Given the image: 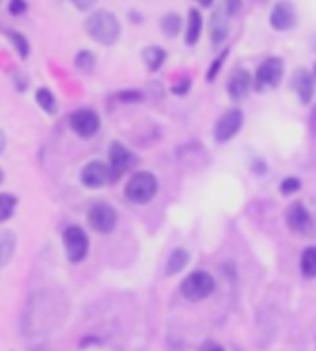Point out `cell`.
Segmentation results:
<instances>
[{"label":"cell","instance_id":"29","mask_svg":"<svg viewBox=\"0 0 316 351\" xmlns=\"http://www.w3.org/2000/svg\"><path fill=\"white\" fill-rule=\"evenodd\" d=\"M117 98L124 104H134V102H141L143 100V95L139 91H122L117 95Z\"/></svg>","mask_w":316,"mask_h":351},{"label":"cell","instance_id":"30","mask_svg":"<svg viewBox=\"0 0 316 351\" xmlns=\"http://www.w3.org/2000/svg\"><path fill=\"white\" fill-rule=\"evenodd\" d=\"M226 56H228V50H224V52H222V54H220L219 58L215 60L213 65L209 67V73H207V80H209V82L217 78V74H219V71H220V65H222V61H224Z\"/></svg>","mask_w":316,"mask_h":351},{"label":"cell","instance_id":"33","mask_svg":"<svg viewBox=\"0 0 316 351\" xmlns=\"http://www.w3.org/2000/svg\"><path fill=\"white\" fill-rule=\"evenodd\" d=\"M200 351H224V348L219 344H206Z\"/></svg>","mask_w":316,"mask_h":351},{"label":"cell","instance_id":"35","mask_svg":"<svg viewBox=\"0 0 316 351\" xmlns=\"http://www.w3.org/2000/svg\"><path fill=\"white\" fill-rule=\"evenodd\" d=\"M198 2H200V4L204 8H209V6H211V4H213V0H198Z\"/></svg>","mask_w":316,"mask_h":351},{"label":"cell","instance_id":"15","mask_svg":"<svg viewBox=\"0 0 316 351\" xmlns=\"http://www.w3.org/2000/svg\"><path fill=\"white\" fill-rule=\"evenodd\" d=\"M226 37H228V12L224 6H220L211 17V39L215 45H220L224 43Z\"/></svg>","mask_w":316,"mask_h":351},{"label":"cell","instance_id":"6","mask_svg":"<svg viewBox=\"0 0 316 351\" xmlns=\"http://www.w3.org/2000/svg\"><path fill=\"white\" fill-rule=\"evenodd\" d=\"M71 130L74 134L82 137V139H91L100 132V117L97 111L89 108H82L74 111L71 119H69Z\"/></svg>","mask_w":316,"mask_h":351},{"label":"cell","instance_id":"25","mask_svg":"<svg viewBox=\"0 0 316 351\" xmlns=\"http://www.w3.org/2000/svg\"><path fill=\"white\" fill-rule=\"evenodd\" d=\"M97 65V54L91 50H80L76 58H74V67L82 71V73H91Z\"/></svg>","mask_w":316,"mask_h":351},{"label":"cell","instance_id":"5","mask_svg":"<svg viewBox=\"0 0 316 351\" xmlns=\"http://www.w3.org/2000/svg\"><path fill=\"white\" fill-rule=\"evenodd\" d=\"M137 165V156L134 152L130 150L128 146H124L122 143H111L110 146V172H111V182L121 180L122 176L126 174L130 169H134Z\"/></svg>","mask_w":316,"mask_h":351},{"label":"cell","instance_id":"31","mask_svg":"<svg viewBox=\"0 0 316 351\" xmlns=\"http://www.w3.org/2000/svg\"><path fill=\"white\" fill-rule=\"evenodd\" d=\"M71 2H73L74 8L80 10V12H87V10H91L97 4L98 0H71Z\"/></svg>","mask_w":316,"mask_h":351},{"label":"cell","instance_id":"2","mask_svg":"<svg viewBox=\"0 0 316 351\" xmlns=\"http://www.w3.org/2000/svg\"><path fill=\"white\" fill-rule=\"evenodd\" d=\"M124 194L132 204L145 206L148 202L154 200V196L158 194V178L152 172H135L124 187Z\"/></svg>","mask_w":316,"mask_h":351},{"label":"cell","instance_id":"10","mask_svg":"<svg viewBox=\"0 0 316 351\" xmlns=\"http://www.w3.org/2000/svg\"><path fill=\"white\" fill-rule=\"evenodd\" d=\"M243 126V111L241 109H230L228 113L220 117L215 126V139L219 143L233 139Z\"/></svg>","mask_w":316,"mask_h":351},{"label":"cell","instance_id":"37","mask_svg":"<svg viewBox=\"0 0 316 351\" xmlns=\"http://www.w3.org/2000/svg\"><path fill=\"white\" fill-rule=\"evenodd\" d=\"M315 74H316V65H315Z\"/></svg>","mask_w":316,"mask_h":351},{"label":"cell","instance_id":"1","mask_svg":"<svg viewBox=\"0 0 316 351\" xmlns=\"http://www.w3.org/2000/svg\"><path fill=\"white\" fill-rule=\"evenodd\" d=\"M86 32L93 41L104 47H111L119 41L122 34L121 21L110 10H98L86 19Z\"/></svg>","mask_w":316,"mask_h":351},{"label":"cell","instance_id":"4","mask_svg":"<svg viewBox=\"0 0 316 351\" xmlns=\"http://www.w3.org/2000/svg\"><path fill=\"white\" fill-rule=\"evenodd\" d=\"M63 248L69 263L78 265L89 254V237L80 226H69L63 231Z\"/></svg>","mask_w":316,"mask_h":351},{"label":"cell","instance_id":"18","mask_svg":"<svg viewBox=\"0 0 316 351\" xmlns=\"http://www.w3.org/2000/svg\"><path fill=\"white\" fill-rule=\"evenodd\" d=\"M202 26H204V21H202L200 12L198 10H191L187 19V32H185V41H187V45L198 43L202 34Z\"/></svg>","mask_w":316,"mask_h":351},{"label":"cell","instance_id":"11","mask_svg":"<svg viewBox=\"0 0 316 351\" xmlns=\"http://www.w3.org/2000/svg\"><path fill=\"white\" fill-rule=\"evenodd\" d=\"M285 220L287 226H289L291 231H294V233H302V235H305V233H309V231L313 230V218H311L309 211L305 209L304 204H300V202L292 204V206L287 209Z\"/></svg>","mask_w":316,"mask_h":351},{"label":"cell","instance_id":"26","mask_svg":"<svg viewBox=\"0 0 316 351\" xmlns=\"http://www.w3.org/2000/svg\"><path fill=\"white\" fill-rule=\"evenodd\" d=\"M13 85H15V89H17L19 93H25L26 89H28V85H30V78L26 76L23 71H13Z\"/></svg>","mask_w":316,"mask_h":351},{"label":"cell","instance_id":"32","mask_svg":"<svg viewBox=\"0 0 316 351\" xmlns=\"http://www.w3.org/2000/svg\"><path fill=\"white\" fill-rule=\"evenodd\" d=\"M189 85H191V82H189L187 78L180 80L178 84L172 85V93H176V95H185V93L189 91Z\"/></svg>","mask_w":316,"mask_h":351},{"label":"cell","instance_id":"27","mask_svg":"<svg viewBox=\"0 0 316 351\" xmlns=\"http://www.w3.org/2000/svg\"><path fill=\"white\" fill-rule=\"evenodd\" d=\"M26 10H28V2H26V0H10V2H8V12L12 13L13 17L25 15Z\"/></svg>","mask_w":316,"mask_h":351},{"label":"cell","instance_id":"17","mask_svg":"<svg viewBox=\"0 0 316 351\" xmlns=\"http://www.w3.org/2000/svg\"><path fill=\"white\" fill-rule=\"evenodd\" d=\"M2 34L10 39L13 49L17 50L19 58L21 60H28V56H30V41H28V37L17 30H2Z\"/></svg>","mask_w":316,"mask_h":351},{"label":"cell","instance_id":"13","mask_svg":"<svg viewBox=\"0 0 316 351\" xmlns=\"http://www.w3.org/2000/svg\"><path fill=\"white\" fill-rule=\"evenodd\" d=\"M252 87H254V82L246 71H235L228 82V93L233 100H243V98L248 97Z\"/></svg>","mask_w":316,"mask_h":351},{"label":"cell","instance_id":"8","mask_svg":"<svg viewBox=\"0 0 316 351\" xmlns=\"http://www.w3.org/2000/svg\"><path fill=\"white\" fill-rule=\"evenodd\" d=\"M281 78H283V61L280 58H268L257 69L256 89L263 91L265 87H278Z\"/></svg>","mask_w":316,"mask_h":351},{"label":"cell","instance_id":"24","mask_svg":"<svg viewBox=\"0 0 316 351\" xmlns=\"http://www.w3.org/2000/svg\"><path fill=\"white\" fill-rule=\"evenodd\" d=\"M161 32H163L167 37H176L182 30V17L176 15V13H167L163 19H161Z\"/></svg>","mask_w":316,"mask_h":351},{"label":"cell","instance_id":"16","mask_svg":"<svg viewBox=\"0 0 316 351\" xmlns=\"http://www.w3.org/2000/svg\"><path fill=\"white\" fill-rule=\"evenodd\" d=\"M15 248H17V235L10 230L0 231V268L10 265Z\"/></svg>","mask_w":316,"mask_h":351},{"label":"cell","instance_id":"3","mask_svg":"<svg viewBox=\"0 0 316 351\" xmlns=\"http://www.w3.org/2000/svg\"><path fill=\"white\" fill-rule=\"evenodd\" d=\"M215 291V279L211 274L206 270H195L183 279L182 294L189 302H202L213 294Z\"/></svg>","mask_w":316,"mask_h":351},{"label":"cell","instance_id":"9","mask_svg":"<svg viewBox=\"0 0 316 351\" xmlns=\"http://www.w3.org/2000/svg\"><path fill=\"white\" fill-rule=\"evenodd\" d=\"M80 180H82V185L87 189L104 187V185L111 183L110 167L102 161H91L82 169Z\"/></svg>","mask_w":316,"mask_h":351},{"label":"cell","instance_id":"14","mask_svg":"<svg viewBox=\"0 0 316 351\" xmlns=\"http://www.w3.org/2000/svg\"><path fill=\"white\" fill-rule=\"evenodd\" d=\"M292 85H294V91L298 95L300 102L309 104L313 100V97H315V78L309 71H305V69L296 71Z\"/></svg>","mask_w":316,"mask_h":351},{"label":"cell","instance_id":"21","mask_svg":"<svg viewBox=\"0 0 316 351\" xmlns=\"http://www.w3.org/2000/svg\"><path fill=\"white\" fill-rule=\"evenodd\" d=\"M36 102L47 115H56V113H58V100H56L54 93L50 91V89H47V87H39V89H37Z\"/></svg>","mask_w":316,"mask_h":351},{"label":"cell","instance_id":"22","mask_svg":"<svg viewBox=\"0 0 316 351\" xmlns=\"http://www.w3.org/2000/svg\"><path fill=\"white\" fill-rule=\"evenodd\" d=\"M17 204V196H13L10 193H0V224L8 222L15 215Z\"/></svg>","mask_w":316,"mask_h":351},{"label":"cell","instance_id":"7","mask_svg":"<svg viewBox=\"0 0 316 351\" xmlns=\"http://www.w3.org/2000/svg\"><path fill=\"white\" fill-rule=\"evenodd\" d=\"M87 222L97 233L108 235L115 230L117 211L110 204H95L87 213Z\"/></svg>","mask_w":316,"mask_h":351},{"label":"cell","instance_id":"36","mask_svg":"<svg viewBox=\"0 0 316 351\" xmlns=\"http://www.w3.org/2000/svg\"><path fill=\"white\" fill-rule=\"evenodd\" d=\"M2 182H4V172H2V169H0V185H2Z\"/></svg>","mask_w":316,"mask_h":351},{"label":"cell","instance_id":"34","mask_svg":"<svg viewBox=\"0 0 316 351\" xmlns=\"http://www.w3.org/2000/svg\"><path fill=\"white\" fill-rule=\"evenodd\" d=\"M4 148H6V135H4V132L0 130V154L4 152Z\"/></svg>","mask_w":316,"mask_h":351},{"label":"cell","instance_id":"20","mask_svg":"<svg viewBox=\"0 0 316 351\" xmlns=\"http://www.w3.org/2000/svg\"><path fill=\"white\" fill-rule=\"evenodd\" d=\"M165 58H167V52L161 47H146L143 50V61H145V65L150 73H156L163 65Z\"/></svg>","mask_w":316,"mask_h":351},{"label":"cell","instance_id":"12","mask_svg":"<svg viewBox=\"0 0 316 351\" xmlns=\"http://www.w3.org/2000/svg\"><path fill=\"white\" fill-rule=\"evenodd\" d=\"M270 25H272L274 30L278 32L291 30L292 26L296 25V12H294L291 2L281 0L274 6L272 13H270Z\"/></svg>","mask_w":316,"mask_h":351},{"label":"cell","instance_id":"28","mask_svg":"<svg viewBox=\"0 0 316 351\" xmlns=\"http://www.w3.org/2000/svg\"><path fill=\"white\" fill-rule=\"evenodd\" d=\"M300 187H302V183H300L298 178H287V180H283V183H281V193L292 194L296 193V191H300Z\"/></svg>","mask_w":316,"mask_h":351},{"label":"cell","instance_id":"23","mask_svg":"<svg viewBox=\"0 0 316 351\" xmlns=\"http://www.w3.org/2000/svg\"><path fill=\"white\" fill-rule=\"evenodd\" d=\"M300 268L304 272L305 278H316V246L305 248L300 261Z\"/></svg>","mask_w":316,"mask_h":351},{"label":"cell","instance_id":"19","mask_svg":"<svg viewBox=\"0 0 316 351\" xmlns=\"http://www.w3.org/2000/svg\"><path fill=\"white\" fill-rule=\"evenodd\" d=\"M189 263V252L185 248L172 250V254L167 259V276H176L182 272L183 268L187 267Z\"/></svg>","mask_w":316,"mask_h":351}]
</instances>
